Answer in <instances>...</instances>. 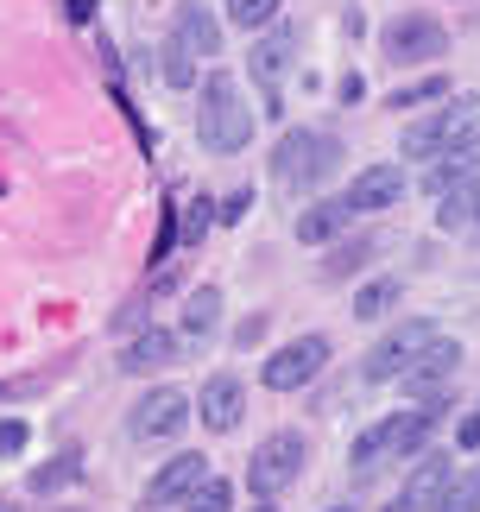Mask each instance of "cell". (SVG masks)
I'll return each mask as SVG.
<instances>
[{
	"label": "cell",
	"instance_id": "277c9868",
	"mask_svg": "<svg viewBox=\"0 0 480 512\" xmlns=\"http://www.w3.org/2000/svg\"><path fill=\"white\" fill-rule=\"evenodd\" d=\"M304 462H310L304 430H272V437L253 449V462H247V487H253V500L285 494V487L304 475Z\"/></svg>",
	"mask_w": 480,
	"mask_h": 512
},
{
	"label": "cell",
	"instance_id": "cb8c5ba5",
	"mask_svg": "<svg viewBox=\"0 0 480 512\" xmlns=\"http://www.w3.org/2000/svg\"><path fill=\"white\" fill-rule=\"evenodd\" d=\"M222 7L240 32H266V26H278V7H285V0H222Z\"/></svg>",
	"mask_w": 480,
	"mask_h": 512
},
{
	"label": "cell",
	"instance_id": "e0dca14e",
	"mask_svg": "<svg viewBox=\"0 0 480 512\" xmlns=\"http://www.w3.org/2000/svg\"><path fill=\"white\" fill-rule=\"evenodd\" d=\"M171 38L190 57H222V19H215L203 0H184V7H177V32Z\"/></svg>",
	"mask_w": 480,
	"mask_h": 512
},
{
	"label": "cell",
	"instance_id": "52a82bcc",
	"mask_svg": "<svg viewBox=\"0 0 480 512\" xmlns=\"http://www.w3.org/2000/svg\"><path fill=\"white\" fill-rule=\"evenodd\" d=\"M455 373H462V342L430 336L424 348H417V361L405 367V392H411L417 405H436V399H449V392H455Z\"/></svg>",
	"mask_w": 480,
	"mask_h": 512
},
{
	"label": "cell",
	"instance_id": "8fae6325",
	"mask_svg": "<svg viewBox=\"0 0 480 512\" xmlns=\"http://www.w3.org/2000/svg\"><path fill=\"white\" fill-rule=\"evenodd\" d=\"M392 203H405V165H392V159L360 165L354 184H348V209L354 215H379V209H392Z\"/></svg>",
	"mask_w": 480,
	"mask_h": 512
},
{
	"label": "cell",
	"instance_id": "484cf974",
	"mask_svg": "<svg viewBox=\"0 0 480 512\" xmlns=\"http://www.w3.org/2000/svg\"><path fill=\"white\" fill-rule=\"evenodd\" d=\"M436 95H449V76H417V83L392 89V102H386V108H417V102H436Z\"/></svg>",
	"mask_w": 480,
	"mask_h": 512
},
{
	"label": "cell",
	"instance_id": "d6a6232c",
	"mask_svg": "<svg viewBox=\"0 0 480 512\" xmlns=\"http://www.w3.org/2000/svg\"><path fill=\"white\" fill-rule=\"evenodd\" d=\"M462 449H480V418H462Z\"/></svg>",
	"mask_w": 480,
	"mask_h": 512
},
{
	"label": "cell",
	"instance_id": "9c48e42d",
	"mask_svg": "<svg viewBox=\"0 0 480 512\" xmlns=\"http://www.w3.org/2000/svg\"><path fill=\"white\" fill-rule=\"evenodd\" d=\"M436 336V323H424V317H411V323H398V329H386L373 348H367V361H360V373H367L373 386H386V380H405V367L417 361V348H424Z\"/></svg>",
	"mask_w": 480,
	"mask_h": 512
},
{
	"label": "cell",
	"instance_id": "4316f807",
	"mask_svg": "<svg viewBox=\"0 0 480 512\" xmlns=\"http://www.w3.org/2000/svg\"><path fill=\"white\" fill-rule=\"evenodd\" d=\"M165 83H171V89H196V83H203V76H196V57L177 45V38L165 45Z\"/></svg>",
	"mask_w": 480,
	"mask_h": 512
},
{
	"label": "cell",
	"instance_id": "8d00e7d4",
	"mask_svg": "<svg viewBox=\"0 0 480 512\" xmlns=\"http://www.w3.org/2000/svg\"><path fill=\"white\" fill-rule=\"evenodd\" d=\"M474 234H480V228H474Z\"/></svg>",
	"mask_w": 480,
	"mask_h": 512
},
{
	"label": "cell",
	"instance_id": "ac0fdd59",
	"mask_svg": "<svg viewBox=\"0 0 480 512\" xmlns=\"http://www.w3.org/2000/svg\"><path fill=\"white\" fill-rule=\"evenodd\" d=\"M474 171H480V133H468L462 146H449L443 159H436V171L424 177V190H430V196H449L455 184H468Z\"/></svg>",
	"mask_w": 480,
	"mask_h": 512
},
{
	"label": "cell",
	"instance_id": "e575fe53",
	"mask_svg": "<svg viewBox=\"0 0 480 512\" xmlns=\"http://www.w3.org/2000/svg\"><path fill=\"white\" fill-rule=\"evenodd\" d=\"M0 512H13V506H7V500H0Z\"/></svg>",
	"mask_w": 480,
	"mask_h": 512
},
{
	"label": "cell",
	"instance_id": "5b68a950",
	"mask_svg": "<svg viewBox=\"0 0 480 512\" xmlns=\"http://www.w3.org/2000/svg\"><path fill=\"white\" fill-rule=\"evenodd\" d=\"M468 133H480V95H455L443 114L405 127V159H443V152L462 146Z\"/></svg>",
	"mask_w": 480,
	"mask_h": 512
},
{
	"label": "cell",
	"instance_id": "836d02e7",
	"mask_svg": "<svg viewBox=\"0 0 480 512\" xmlns=\"http://www.w3.org/2000/svg\"><path fill=\"white\" fill-rule=\"evenodd\" d=\"M329 512H354V506H329Z\"/></svg>",
	"mask_w": 480,
	"mask_h": 512
},
{
	"label": "cell",
	"instance_id": "7a4b0ae2",
	"mask_svg": "<svg viewBox=\"0 0 480 512\" xmlns=\"http://www.w3.org/2000/svg\"><path fill=\"white\" fill-rule=\"evenodd\" d=\"M443 411H449V399H436V405H411V411H392V418L367 424V430H360V437L348 443V462L360 468V475H373L379 462H405V456H417V449L430 443V430L443 424Z\"/></svg>",
	"mask_w": 480,
	"mask_h": 512
},
{
	"label": "cell",
	"instance_id": "4dcf8cb0",
	"mask_svg": "<svg viewBox=\"0 0 480 512\" xmlns=\"http://www.w3.org/2000/svg\"><path fill=\"white\" fill-rule=\"evenodd\" d=\"M215 203H209V196H196V203H190V241H196V234H203L209 222H215V215H209Z\"/></svg>",
	"mask_w": 480,
	"mask_h": 512
},
{
	"label": "cell",
	"instance_id": "4fadbf2b",
	"mask_svg": "<svg viewBox=\"0 0 480 512\" xmlns=\"http://www.w3.org/2000/svg\"><path fill=\"white\" fill-rule=\"evenodd\" d=\"M203 481H209V462H203V456H190V449H184V456H171V462L152 475V487H146V512H152V506H177V500H190Z\"/></svg>",
	"mask_w": 480,
	"mask_h": 512
},
{
	"label": "cell",
	"instance_id": "603a6c76",
	"mask_svg": "<svg viewBox=\"0 0 480 512\" xmlns=\"http://www.w3.org/2000/svg\"><path fill=\"white\" fill-rule=\"evenodd\" d=\"M398 298H405V285H398V279H373V285L354 291V317H360V323H379Z\"/></svg>",
	"mask_w": 480,
	"mask_h": 512
},
{
	"label": "cell",
	"instance_id": "83f0119b",
	"mask_svg": "<svg viewBox=\"0 0 480 512\" xmlns=\"http://www.w3.org/2000/svg\"><path fill=\"white\" fill-rule=\"evenodd\" d=\"M367 253H373V241H354V247H335V260H329L323 272H329V279H348V272H354V266H367Z\"/></svg>",
	"mask_w": 480,
	"mask_h": 512
},
{
	"label": "cell",
	"instance_id": "7c38bea8",
	"mask_svg": "<svg viewBox=\"0 0 480 512\" xmlns=\"http://www.w3.org/2000/svg\"><path fill=\"white\" fill-rule=\"evenodd\" d=\"M196 418H203V424L215 430V437H228V430H240V418H247V386H240L234 373H215V380H203Z\"/></svg>",
	"mask_w": 480,
	"mask_h": 512
},
{
	"label": "cell",
	"instance_id": "d6986e66",
	"mask_svg": "<svg viewBox=\"0 0 480 512\" xmlns=\"http://www.w3.org/2000/svg\"><path fill=\"white\" fill-rule=\"evenodd\" d=\"M177 361V336H171V329H139V336L127 342V354H120V367H127V373H158V367H171Z\"/></svg>",
	"mask_w": 480,
	"mask_h": 512
},
{
	"label": "cell",
	"instance_id": "d4e9b609",
	"mask_svg": "<svg viewBox=\"0 0 480 512\" xmlns=\"http://www.w3.org/2000/svg\"><path fill=\"white\" fill-rule=\"evenodd\" d=\"M184 512H234V487H228L222 475H209V481L184 500Z\"/></svg>",
	"mask_w": 480,
	"mask_h": 512
},
{
	"label": "cell",
	"instance_id": "30bf717a",
	"mask_svg": "<svg viewBox=\"0 0 480 512\" xmlns=\"http://www.w3.org/2000/svg\"><path fill=\"white\" fill-rule=\"evenodd\" d=\"M190 418H196V411H190V392H177V386H152L146 399L133 405L127 430H133L139 443H171V437H177V430H184Z\"/></svg>",
	"mask_w": 480,
	"mask_h": 512
},
{
	"label": "cell",
	"instance_id": "6da1fadb",
	"mask_svg": "<svg viewBox=\"0 0 480 512\" xmlns=\"http://www.w3.org/2000/svg\"><path fill=\"white\" fill-rule=\"evenodd\" d=\"M203 108H196V133H203V146L209 152H247L253 146V102H247V89H240V76L234 70H209L203 83Z\"/></svg>",
	"mask_w": 480,
	"mask_h": 512
},
{
	"label": "cell",
	"instance_id": "7402d4cb",
	"mask_svg": "<svg viewBox=\"0 0 480 512\" xmlns=\"http://www.w3.org/2000/svg\"><path fill=\"white\" fill-rule=\"evenodd\" d=\"M430 512H480V462L455 468V475H449V487H443V500H436Z\"/></svg>",
	"mask_w": 480,
	"mask_h": 512
},
{
	"label": "cell",
	"instance_id": "d590c367",
	"mask_svg": "<svg viewBox=\"0 0 480 512\" xmlns=\"http://www.w3.org/2000/svg\"><path fill=\"white\" fill-rule=\"evenodd\" d=\"M392 512H405V506H392Z\"/></svg>",
	"mask_w": 480,
	"mask_h": 512
},
{
	"label": "cell",
	"instance_id": "2e32d148",
	"mask_svg": "<svg viewBox=\"0 0 480 512\" xmlns=\"http://www.w3.org/2000/svg\"><path fill=\"white\" fill-rule=\"evenodd\" d=\"M449 475H455V462H449V456H417V468L405 475V494H398L392 506H405V512H430L436 500H443Z\"/></svg>",
	"mask_w": 480,
	"mask_h": 512
},
{
	"label": "cell",
	"instance_id": "f1b7e54d",
	"mask_svg": "<svg viewBox=\"0 0 480 512\" xmlns=\"http://www.w3.org/2000/svg\"><path fill=\"white\" fill-rule=\"evenodd\" d=\"M76 475V462L64 456V462H57V468H38V475H32V487H38V494H51V487H64Z\"/></svg>",
	"mask_w": 480,
	"mask_h": 512
},
{
	"label": "cell",
	"instance_id": "5bb4252c",
	"mask_svg": "<svg viewBox=\"0 0 480 512\" xmlns=\"http://www.w3.org/2000/svg\"><path fill=\"white\" fill-rule=\"evenodd\" d=\"M291 51H297L291 26H266V38L253 45V76H259V89H266V108H278V83H285V70H291Z\"/></svg>",
	"mask_w": 480,
	"mask_h": 512
},
{
	"label": "cell",
	"instance_id": "1f68e13d",
	"mask_svg": "<svg viewBox=\"0 0 480 512\" xmlns=\"http://www.w3.org/2000/svg\"><path fill=\"white\" fill-rule=\"evenodd\" d=\"M247 203H253V196H247V190H240V196H228V209H222V222H240V215H247Z\"/></svg>",
	"mask_w": 480,
	"mask_h": 512
},
{
	"label": "cell",
	"instance_id": "3957f363",
	"mask_svg": "<svg viewBox=\"0 0 480 512\" xmlns=\"http://www.w3.org/2000/svg\"><path fill=\"white\" fill-rule=\"evenodd\" d=\"M335 159H342V140H335V133L291 127L285 140H278V152H272V177L285 190H310V184H323L335 171Z\"/></svg>",
	"mask_w": 480,
	"mask_h": 512
},
{
	"label": "cell",
	"instance_id": "ba28073f",
	"mask_svg": "<svg viewBox=\"0 0 480 512\" xmlns=\"http://www.w3.org/2000/svg\"><path fill=\"white\" fill-rule=\"evenodd\" d=\"M323 367H329V336H297V342L266 354L259 386H266V392H297V386H310Z\"/></svg>",
	"mask_w": 480,
	"mask_h": 512
},
{
	"label": "cell",
	"instance_id": "44dd1931",
	"mask_svg": "<svg viewBox=\"0 0 480 512\" xmlns=\"http://www.w3.org/2000/svg\"><path fill=\"white\" fill-rule=\"evenodd\" d=\"M215 329H222V291L203 285V291H190V304H184V336L190 342H209Z\"/></svg>",
	"mask_w": 480,
	"mask_h": 512
},
{
	"label": "cell",
	"instance_id": "f546056e",
	"mask_svg": "<svg viewBox=\"0 0 480 512\" xmlns=\"http://www.w3.org/2000/svg\"><path fill=\"white\" fill-rule=\"evenodd\" d=\"M26 449V424L19 418H0V456H19Z\"/></svg>",
	"mask_w": 480,
	"mask_h": 512
},
{
	"label": "cell",
	"instance_id": "8992f818",
	"mask_svg": "<svg viewBox=\"0 0 480 512\" xmlns=\"http://www.w3.org/2000/svg\"><path fill=\"white\" fill-rule=\"evenodd\" d=\"M379 51H386V64H430V57L449 51V32L436 13H398L379 32Z\"/></svg>",
	"mask_w": 480,
	"mask_h": 512
},
{
	"label": "cell",
	"instance_id": "9a60e30c",
	"mask_svg": "<svg viewBox=\"0 0 480 512\" xmlns=\"http://www.w3.org/2000/svg\"><path fill=\"white\" fill-rule=\"evenodd\" d=\"M348 228H354L348 196H323V203H310L304 215H297V241L304 247H329V241H342Z\"/></svg>",
	"mask_w": 480,
	"mask_h": 512
},
{
	"label": "cell",
	"instance_id": "ffe728a7",
	"mask_svg": "<svg viewBox=\"0 0 480 512\" xmlns=\"http://www.w3.org/2000/svg\"><path fill=\"white\" fill-rule=\"evenodd\" d=\"M436 228L474 234V228H480V184H455V190L443 196V209H436Z\"/></svg>",
	"mask_w": 480,
	"mask_h": 512
}]
</instances>
